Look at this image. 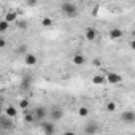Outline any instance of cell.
I'll return each instance as SVG.
<instances>
[{
	"label": "cell",
	"instance_id": "cell-21",
	"mask_svg": "<svg viewBox=\"0 0 135 135\" xmlns=\"http://www.w3.org/2000/svg\"><path fill=\"white\" fill-rule=\"evenodd\" d=\"M107 110H108L110 113H114V111H116V103H114V102H108V103H107Z\"/></svg>",
	"mask_w": 135,
	"mask_h": 135
},
{
	"label": "cell",
	"instance_id": "cell-10",
	"mask_svg": "<svg viewBox=\"0 0 135 135\" xmlns=\"http://www.w3.org/2000/svg\"><path fill=\"white\" fill-rule=\"evenodd\" d=\"M32 83H33V78H32L30 75H26V76H22V80H21V83H19V88L24 89V91H27V89H30Z\"/></svg>",
	"mask_w": 135,
	"mask_h": 135
},
{
	"label": "cell",
	"instance_id": "cell-1",
	"mask_svg": "<svg viewBox=\"0 0 135 135\" xmlns=\"http://www.w3.org/2000/svg\"><path fill=\"white\" fill-rule=\"evenodd\" d=\"M60 11L65 18H76L78 16V7H76V3H72V2H62Z\"/></svg>",
	"mask_w": 135,
	"mask_h": 135
},
{
	"label": "cell",
	"instance_id": "cell-29",
	"mask_svg": "<svg viewBox=\"0 0 135 135\" xmlns=\"http://www.w3.org/2000/svg\"><path fill=\"white\" fill-rule=\"evenodd\" d=\"M94 65H97V67H99V65H100V60H99V59H95V60H94Z\"/></svg>",
	"mask_w": 135,
	"mask_h": 135
},
{
	"label": "cell",
	"instance_id": "cell-15",
	"mask_svg": "<svg viewBox=\"0 0 135 135\" xmlns=\"http://www.w3.org/2000/svg\"><path fill=\"white\" fill-rule=\"evenodd\" d=\"M5 113H7L8 118H16V116H18V110H16L13 105H8L7 110H5Z\"/></svg>",
	"mask_w": 135,
	"mask_h": 135
},
{
	"label": "cell",
	"instance_id": "cell-2",
	"mask_svg": "<svg viewBox=\"0 0 135 135\" xmlns=\"http://www.w3.org/2000/svg\"><path fill=\"white\" fill-rule=\"evenodd\" d=\"M99 130H100V126H99V122H95V121H91V122H88V124L84 126V133H86V135H95Z\"/></svg>",
	"mask_w": 135,
	"mask_h": 135
},
{
	"label": "cell",
	"instance_id": "cell-18",
	"mask_svg": "<svg viewBox=\"0 0 135 135\" xmlns=\"http://www.w3.org/2000/svg\"><path fill=\"white\" fill-rule=\"evenodd\" d=\"M88 114H89V108H86V107H80V110H78V116L86 118Z\"/></svg>",
	"mask_w": 135,
	"mask_h": 135
},
{
	"label": "cell",
	"instance_id": "cell-8",
	"mask_svg": "<svg viewBox=\"0 0 135 135\" xmlns=\"http://www.w3.org/2000/svg\"><path fill=\"white\" fill-rule=\"evenodd\" d=\"M121 121H122V122H127V124L135 122V113H133L132 110L122 111V114H121Z\"/></svg>",
	"mask_w": 135,
	"mask_h": 135
},
{
	"label": "cell",
	"instance_id": "cell-5",
	"mask_svg": "<svg viewBox=\"0 0 135 135\" xmlns=\"http://www.w3.org/2000/svg\"><path fill=\"white\" fill-rule=\"evenodd\" d=\"M41 132H43L45 135H54L56 127H54V124L49 122V121H41Z\"/></svg>",
	"mask_w": 135,
	"mask_h": 135
},
{
	"label": "cell",
	"instance_id": "cell-32",
	"mask_svg": "<svg viewBox=\"0 0 135 135\" xmlns=\"http://www.w3.org/2000/svg\"><path fill=\"white\" fill-rule=\"evenodd\" d=\"M29 135H33V133H29Z\"/></svg>",
	"mask_w": 135,
	"mask_h": 135
},
{
	"label": "cell",
	"instance_id": "cell-11",
	"mask_svg": "<svg viewBox=\"0 0 135 135\" xmlns=\"http://www.w3.org/2000/svg\"><path fill=\"white\" fill-rule=\"evenodd\" d=\"M108 35H110L111 40H121L122 35H124V32H122V29H119V27H113V29L108 32Z\"/></svg>",
	"mask_w": 135,
	"mask_h": 135
},
{
	"label": "cell",
	"instance_id": "cell-6",
	"mask_svg": "<svg viewBox=\"0 0 135 135\" xmlns=\"http://www.w3.org/2000/svg\"><path fill=\"white\" fill-rule=\"evenodd\" d=\"M48 114L51 116V119H52V121H60V119L64 118V110H62V108H59V107H54L51 111H48Z\"/></svg>",
	"mask_w": 135,
	"mask_h": 135
},
{
	"label": "cell",
	"instance_id": "cell-20",
	"mask_svg": "<svg viewBox=\"0 0 135 135\" xmlns=\"http://www.w3.org/2000/svg\"><path fill=\"white\" fill-rule=\"evenodd\" d=\"M41 26L43 27H51L52 26V19L51 18H43L41 19Z\"/></svg>",
	"mask_w": 135,
	"mask_h": 135
},
{
	"label": "cell",
	"instance_id": "cell-3",
	"mask_svg": "<svg viewBox=\"0 0 135 135\" xmlns=\"http://www.w3.org/2000/svg\"><path fill=\"white\" fill-rule=\"evenodd\" d=\"M121 81H122V76L116 72H110L105 76V83H110V84H119Z\"/></svg>",
	"mask_w": 135,
	"mask_h": 135
},
{
	"label": "cell",
	"instance_id": "cell-7",
	"mask_svg": "<svg viewBox=\"0 0 135 135\" xmlns=\"http://www.w3.org/2000/svg\"><path fill=\"white\" fill-rule=\"evenodd\" d=\"M84 38H86L88 41H95V40L99 38V32H97L94 27H88L86 32H84Z\"/></svg>",
	"mask_w": 135,
	"mask_h": 135
},
{
	"label": "cell",
	"instance_id": "cell-24",
	"mask_svg": "<svg viewBox=\"0 0 135 135\" xmlns=\"http://www.w3.org/2000/svg\"><path fill=\"white\" fill-rule=\"evenodd\" d=\"M18 24H19V26H18L19 29H27V22H26V21H19Z\"/></svg>",
	"mask_w": 135,
	"mask_h": 135
},
{
	"label": "cell",
	"instance_id": "cell-27",
	"mask_svg": "<svg viewBox=\"0 0 135 135\" xmlns=\"http://www.w3.org/2000/svg\"><path fill=\"white\" fill-rule=\"evenodd\" d=\"M62 135H76L75 132H72V130H67V132H64Z\"/></svg>",
	"mask_w": 135,
	"mask_h": 135
},
{
	"label": "cell",
	"instance_id": "cell-4",
	"mask_svg": "<svg viewBox=\"0 0 135 135\" xmlns=\"http://www.w3.org/2000/svg\"><path fill=\"white\" fill-rule=\"evenodd\" d=\"M32 113H33L35 121H45V118L48 116V110H46L45 107H37Z\"/></svg>",
	"mask_w": 135,
	"mask_h": 135
},
{
	"label": "cell",
	"instance_id": "cell-19",
	"mask_svg": "<svg viewBox=\"0 0 135 135\" xmlns=\"http://www.w3.org/2000/svg\"><path fill=\"white\" fill-rule=\"evenodd\" d=\"M8 27H10V24H8V22H5L3 19L0 21V33H3V32H7V30H8Z\"/></svg>",
	"mask_w": 135,
	"mask_h": 135
},
{
	"label": "cell",
	"instance_id": "cell-23",
	"mask_svg": "<svg viewBox=\"0 0 135 135\" xmlns=\"http://www.w3.org/2000/svg\"><path fill=\"white\" fill-rule=\"evenodd\" d=\"M26 51H27V48H26V46H24V45H22V46H19V48H18V52H19V54H27V52H26Z\"/></svg>",
	"mask_w": 135,
	"mask_h": 135
},
{
	"label": "cell",
	"instance_id": "cell-26",
	"mask_svg": "<svg viewBox=\"0 0 135 135\" xmlns=\"http://www.w3.org/2000/svg\"><path fill=\"white\" fill-rule=\"evenodd\" d=\"M97 13H99V5H95L92 8V16H97Z\"/></svg>",
	"mask_w": 135,
	"mask_h": 135
},
{
	"label": "cell",
	"instance_id": "cell-13",
	"mask_svg": "<svg viewBox=\"0 0 135 135\" xmlns=\"http://www.w3.org/2000/svg\"><path fill=\"white\" fill-rule=\"evenodd\" d=\"M3 21H5V22H8V24L16 22V21H18V13H7V15H5V18H3Z\"/></svg>",
	"mask_w": 135,
	"mask_h": 135
},
{
	"label": "cell",
	"instance_id": "cell-9",
	"mask_svg": "<svg viewBox=\"0 0 135 135\" xmlns=\"http://www.w3.org/2000/svg\"><path fill=\"white\" fill-rule=\"evenodd\" d=\"M37 62H38V59H37V56H35L33 52H27V54L24 56V64H26L27 67L37 65Z\"/></svg>",
	"mask_w": 135,
	"mask_h": 135
},
{
	"label": "cell",
	"instance_id": "cell-12",
	"mask_svg": "<svg viewBox=\"0 0 135 135\" xmlns=\"http://www.w3.org/2000/svg\"><path fill=\"white\" fill-rule=\"evenodd\" d=\"M72 62H73L75 65H84V64H86V57H84L83 54H75V56L72 57Z\"/></svg>",
	"mask_w": 135,
	"mask_h": 135
},
{
	"label": "cell",
	"instance_id": "cell-16",
	"mask_svg": "<svg viewBox=\"0 0 135 135\" xmlns=\"http://www.w3.org/2000/svg\"><path fill=\"white\" fill-rule=\"evenodd\" d=\"M92 83L94 84H99V86L100 84H105V76L103 75H94L92 76Z\"/></svg>",
	"mask_w": 135,
	"mask_h": 135
},
{
	"label": "cell",
	"instance_id": "cell-17",
	"mask_svg": "<svg viewBox=\"0 0 135 135\" xmlns=\"http://www.w3.org/2000/svg\"><path fill=\"white\" fill-rule=\"evenodd\" d=\"M0 126H2L3 129H13V122L10 119H2L0 118Z\"/></svg>",
	"mask_w": 135,
	"mask_h": 135
},
{
	"label": "cell",
	"instance_id": "cell-30",
	"mask_svg": "<svg viewBox=\"0 0 135 135\" xmlns=\"http://www.w3.org/2000/svg\"><path fill=\"white\" fill-rule=\"evenodd\" d=\"M0 118H2V107H0Z\"/></svg>",
	"mask_w": 135,
	"mask_h": 135
},
{
	"label": "cell",
	"instance_id": "cell-14",
	"mask_svg": "<svg viewBox=\"0 0 135 135\" xmlns=\"http://www.w3.org/2000/svg\"><path fill=\"white\" fill-rule=\"evenodd\" d=\"M22 119H24V122H27V124H32V122H35V118H33V113H32V111H24V114H22Z\"/></svg>",
	"mask_w": 135,
	"mask_h": 135
},
{
	"label": "cell",
	"instance_id": "cell-22",
	"mask_svg": "<svg viewBox=\"0 0 135 135\" xmlns=\"http://www.w3.org/2000/svg\"><path fill=\"white\" fill-rule=\"evenodd\" d=\"M19 107H21L22 110H26V108L29 107V100H27V99H21V100H19Z\"/></svg>",
	"mask_w": 135,
	"mask_h": 135
},
{
	"label": "cell",
	"instance_id": "cell-25",
	"mask_svg": "<svg viewBox=\"0 0 135 135\" xmlns=\"http://www.w3.org/2000/svg\"><path fill=\"white\" fill-rule=\"evenodd\" d=\"M7 46V40L3 37H0V48H5Z\"/></svg>",
	"mask_w": 135,
	"mask_h": 135
},
{
	"label": "cell",
	"instance_id": "cell-28",
	"mask_svg": "<svg viewBox=\"0 0 135 135\" xmlns=\"http://www.w3.org/2000/svg\"><path fill=\"white\" fill-rule=\"evenodd\" d=\"M35 5H37L35 0H33V2H27V7H35Z\"/></svg>",
	"mask_w": 135,
	"mask_h": 135
},
{
	"label": "cell",
	"instance_id": "cell-31",
	"mask_svg": "<svg viewBox=\"0 0 135 135\" xmlns=\"http://www.w3.org/2000/svg\"><path fill=\"white\" fill-rule=\"evenodd\" d=\"M0 107H2V100H0Z\"/></svg>",
	"mask_w": 135,
	"mask_h": 135
}]
</instances>
